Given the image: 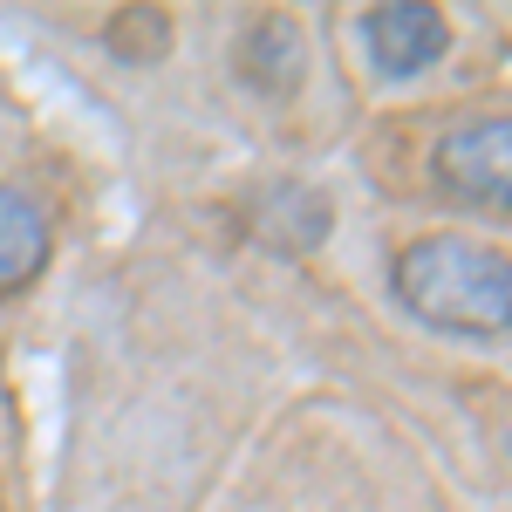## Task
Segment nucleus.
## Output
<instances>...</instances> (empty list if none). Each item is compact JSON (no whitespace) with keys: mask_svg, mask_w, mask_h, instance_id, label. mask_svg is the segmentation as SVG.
<instances>
[{"mask_svg":"<svg viewBox=\"0 0 512 512\" xmlns=\"http://www.w3.org/2000/svg\"><path fill=\"white\" fill-rule=\"evenodd\" d=\"M390 280H396V301L424 328L472 335V342L512 335V253L485 246V239L465 233L417 239V246L396 253Z\"/></svg>","mask_w":512,"mask_h":512,"instance_id":"nucleus-1","label":"nucleus"},{"mask_svg":"<svg viewBox=\"0 0 512 512\" xmlns=\"http://www.w3.org/2000/svg\"><path fill=\"white\" fill-rule=\"evenodd\" d=\"M431 185L472 212L512 219V117H478L444 130L431 151Z\"/></svg>","mask_w":512,"mask_h":512,"instance_id":"nucleus-2","label":"nucleus"},{"mask_svg":"<svg viewBox=\"0 0 512 512\" xmlns=\"http://www.w3.org/2000/svg\"><path fill=\"white\" fill-rule=\"evenodd\" d=\"M362 48H369V69L383 82H410V76H424L431 62H444L451 28L424 0H390V7L362 14Z\"/></svg>","mask_w":512,"mask_h":512,"instance_id":"nucleus-3","label":"nucleus"},{"mask_svg":"<svg viewBox=\"0 0 512 512\" xmlns=\"http://www.w3.org/2000/svg\"><path fill=\"white\" fill-rule=\"evenodd\" d=\"M328 226H335V205L315 185H301V178H274V185H260L246 198V233L260 239L267 253H280V260L315 253L328 239Z\"/></svg>","mask_w":512,"mask_h":512,"instance_id":"nucleus-4","label":"nucleus"},{"mask_svg":"<svg viewBox=\"0 0 512 512\" xmlns=\"http://www.w3.org/2000/svg\"><path fill=\"white\" fill-rule=\"evenodd\" d=\"M233 76L267 96V103H287L301 82H308V41L294 28V14H260L233 48Z\"/></svg>","mask_w":512,"mask_h":512,"instance_id":"nucleus-5","label":"nucleus"},{"mask_svg":"<svg viewBox=\"0 0 512 512\" xmlns=\"http://www.w3.org/2000/svg\"><path fill=\"white\" fill-rule=\"evenodd\" d=\"M41 267H48V219H41L35 198L0 185V301L21 294Z\"/></svg>","mask_w":512,"mask_h":512,"instance_id":"nucleus-6","label":"nucleus"},{"mask_svg":"<svg viewBox=\"0 0 512 512\" xmlns=\"http://www.w3.org/2000/svg\"><path fill=\"white\" fill-rule=\"evenodd\" d=\"M103 48H110L117 62L151 69V62L171 55V21H164L158 7H117V14H110V28H103Z\"/></svg>","mask_w":512,"mask_h":512,"instance_id":"nucleus-7","label":"nucleus"},{"mask_svg":"<svg viewBox=\"0 0 512 512\" xmlns=\"http://www.w3.org/2000/svg\"><path fill=\"white\" fill-rule=\"evenodd\" d=\"M506 444H512V437H506Z\"/></svg>","mask_w":512,"mask_h":512,"instance_id":"nucleus-8","label":"nucleus"}]
</instances>
